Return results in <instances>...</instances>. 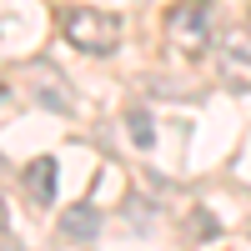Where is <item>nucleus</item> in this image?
Masks as SVG:
<instances>
[{"mask_svg": "<svg viewBox=\"0 0 251 251\" xmlns=\"http://www.w3.org/2000/svg\"><path fill=\"white\" fill-rule=\"evenodd\" d=\"M60 35L80 55H111L121 46V15L96 10V5H66L60 10Z\"/></svg>", "mask_w": 251, "mask_h": 251, "instance_id": "f257e3e1", "label": "nucleus"}, {"mask_svg": "<svg viewBox=\"0 0 251 251\" xmlns=\"http://www.w3.org/2000/svg\"><path fill=\"white\" fill-rule=\"evenodd\" d=\"M166 40H171V50L181 60H201L211 50V0H176V5H166Z\"/></svg>", "mask_w": 251, "mask_h": 251, "instance_id": "f03ea898", "label": "nucleus"}, {"mask_svg": "<svg viewBox=\"0 0 251 251\" xmlns=\"http://www.w3.org/2000/svg\"><path fill=\"white\" fill-rule=\"evenodd\" d=\"M25 91H30L46 111H55V116H71V111H75V91H71V80L60 75L50 60H30V66H25Z\"/></svg>", "mask_w": 251, "mask_h": 251, "instance_id": "7ed1b4c3", "label": "nucleus"}, {"mask_svg": "<svg viewBox=\"0 0 251 251\" xmlns=\"http://www.w3.org/2000/svg\"><path fill=\"white\" fill-rule=\"evenodd\" d=\"M216 80L226 91H251V35L226 30L216 40Z\"/></svg>", "mask_w": 251, "mask_h": 251, "instance_id": "20e7f679", "label": "nucleus"}, {"mask_svg": "<svg viewBox=\"0 0 251 251\" xmlns=\"http://www.w3.org/2000/svg\"><path fill=\"white\" fill-rule=\"evenodd\" d=\"M25 196H30V206L55 201V156H35L25 166Z\"/></svg>", "mask_w": 251, "mask_h": 251, "instance_id": "39448f33", "label": "nucleus"}, {"mask_svg": "<svg viewBox=\"0 0 251 251\" xmlns=\"http://www.w3.org/2000/svg\"><path fill=\"white\" fill-rule=\"evenodd\" d=\"M96 231H100V216H96L91 201L66 206V216H60V236L66 241H96Z\"/></svg>", "mask_w": 251, "mask_h": 251, "instance_id": "423d86ee", "label": "nucleus"}, {"mask_svg": "<svg viewBox=\"0 0 251 251\" xmlns=\"http://www.w3.org/2000/svg\"><path fill=\"white\" fill-rule=\"evenodd\" d=\"M126 126H131L136 146H156V131H151V116H146L141 106H131V111H126Z\"/></svg>", "mask_w": 251, "mask_h": 251, "instance_id": "0eeeda50", "label": "nucleus"}, {"mask_svg": "<svg viewBox=\"0 0 251 251\" xmlns=\"http://www.w3.org/2000/svg\"><path fill=\"white\" fill-rule=\"evenodd\" d=\"M191 231H196L201 241H216V236H221V226H216L211 211H196V216H191Z\"/></svg>", "mask_w": 251, "mask_h": 251, "instance_id": "6e6552de", "label": "nucleus"}, {"mask_svg": "<svg viewBox=\"0 0 251 251\" xmlns=\"http://www.w3.org/2000/svg\"><path fill=\"white\" fill-rule=\"evenodd\" d=\"M10 226V206H5V196H0V231Z\"/></svg>", "mask_w": 251, "mask_h": 251, "instance_id": "1a4fd4ad", "label": "nucleus"}, {"mask_svg": "<svg viewBox=\"0 0 251 251\" xmlns=\"http://www.w3.org/2000/svg\"><path fill=\"white\" fill-rule=\"evenodd\" d=\"M0 181H5V161H0Z\"/></svg>", "mask_w": 251, "mask_h": 251, "instance_id": "9d476101", "label": "nucleus"}]
</instances>
